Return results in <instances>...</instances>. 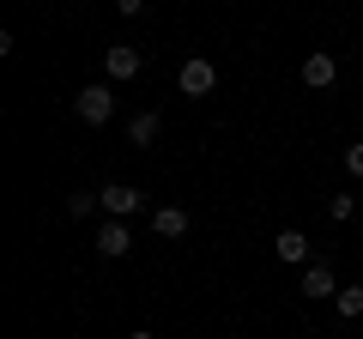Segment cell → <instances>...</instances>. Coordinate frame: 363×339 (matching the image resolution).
Instances as JSON below:
<instances>
[{"label":"cell","mask_w":363,"mask_h":339,"mask_svg":"<svg viewBox=\"0 0 363 339\" xmlns=\"http://www.w3.org/2000/svg\"><path fill=\"white\" fill-rule=\"evenodd\" d=\"M279 261H291V267L309 261V236L303 230H279Z\"/></svg>","instance_id":"10"},{"label":"cell","mask_w":363,"mask_h":339,"mask_svg":"<svg viewBox=\"0 0 363 339\" xmlns=\"http://www.w3.org/2000/svg\"><path fill=\"white\" fill-rule=\"evenodd\" d=\"M188 224H194V218H188V206H157L152 212V230L157 236H188Z\"/></svg>","instance_id":"9"},{"label":"cell","mask_w":363,"mask_h":339,"mask_svg":"<svg viewBox=\"0 0 363 339\" xmlns=\"http://www.w3.org/2000/svg\"><path fill=\"white\" fill-rule=\"evenodd\" d=\"M157 133H164V116H157V109H140V116L128 121V145H157Z\"/></svg>","instance_id":"8"},{"label":"cell","mask_w":363,"mask_h":339,"mask_svg":"<svg viewBox=\"0 0 363 339\" xmlns=\"http://www.w3.org/2000/svg\"><path fill=\"white\" fill-rule=\"evenodd\" d=\"M116 13H121V18H140V13H145V0H116Z\"/></svg>","instance_id":"15"},{"label":"cell","mask_w":363,"mask_h":339,"mask_svg":"<svg viewBox=\"0 0 363 339\" xmlns=\"http://www.w3.org/2000/svg\"><path fill=\"white\" fill-rule=\"evenodd\" d=\"M91 212H104V200H97V194H85V188L67 194V218H91Z\"/></svg>","instance_id":"11"},{"label":"cell","mask_w":363,"mask_h":339,"mask_svg":"<svg viewBox=\"0 0 363 339\" xmlns=\"http://www.w3.org/2000/svg\"><path fill=\"white\" fill-rule=\"evenodd\" d=\"M333 79H339V61H333L327 49H315L309 61H303V85H309V91H327Z\"/></svg>","instance_id":"7"},{"label":"cell","mask_w":363,"mask_h":339,"mask_svg":"<svg viewBox=\"0 0 363 339\" xmlns=\"http://www.w3.org/2000/svg\"><path fill=\"white\" fill-rule=\"evenodd\" d=\"M145 67V55L140 49H128V43H116V49H104V73H109V85H121V79H133Z\"/></svg>","instance_id":"6"},{"label":"cell","mask_w":363,"mask_h":339,"mask_svg":"<svg viewBox=\"0 0 363 339\" xmlns=\"http://www.w3.org/2000/svg\"><path fill=\"white\" fill-rule=\"evenodd\" d=\"M97 200H104V218H133V212L145 206V194L133 182H104V188H97Z\"/></svg>","instance_id":"2"},{"label":"cell","mask_w":363,"mask_h":339,"mask_svg":"<svg viewBox=\"0 0 363 339\" xmlns=\"http://www.w3.org/2000/svg\"><path fill=\"white\" fill-rule=\"evenodd\" d=\"M333 303H339V315H345V321H357V315H363V285H345Z\"/></svg>","instance_id":"12"},{"label":"cell","mask_w":363,"mask_h":339,"mask_svg":"<svg viewBox=\"0 0 363 339\" xmlns=\"http://www.w3.org/2000/svg\"><path fill=\"white\" fill-rule=\"evenodd\" d=\"M128 339H157V333H145V327H133V333H128Z\"/></svg>","instance_id":"16"},{"label":"cell","mask_w":363,"mask_h":339,"mask_svg":"<svg viewBox=\"0 0 363 339\" xmlns=\"http://www.w3.org/2000/svg\"><path fill=\"white\" fill-rule=\"evenodd\" d=\"M327 212H333V218H339V224H345V218H351V212H357V200H351V194H333V200H327Z\"/></svg>","instance_id":"13"},{"label":"cell","mask_w":363,"mask_h":339,"mask_svg":"<svg viewBox=\"0 0 363 339\" xmlns=\"http://www.w3.org/2000/svg\"><path fill=\"white\" fill-rule=\"evenodd\" d=\"M297 291H303V297H315V303H327V297H339V291H345V285H339V279H333V267H321V261H315V267H303Z\"/></svg>","instance_id":"5"},{"label":"cell","mask_w":363,"mask_h":339,"mask_svg":"<svg viewBox=\"0 0 363 339\" xmlns=\"http://www.w3.org/2000/svg\"><path fill=\"white\" fill-rule=\"evenodd\" d=\"M73 116L85 121V128H104V121L116 116V85H85V91L73 97Z\"/></svg>","instance_id":"1"},{"label":"cell","mask_w":363,"mask_h":339,"mask_svg":"<svg viewBox=\"0 0 363 339\" xmlns=\"http://www.w3.org/2000/svg\"><path fill=\"white\" fill-rule=\"evenodd\" d=\"M176 85H182V97H212V85H218V67L212 61H182V73H176Z\"/></svg>","instance_id":"3"},{"label":"cell","mask_w":363,"mask_h":339,"mask_svg":"<svg viewBox=\"0 0 363 339\" xmlns=\"http://www.w3.org/2000/svg\"><path fill=\"white\" fill-rule=\"evenodd\" d=\"M97 255H104V261L133 255V230H128V218H104V224H97Z\"/></svg>","instance_id":"4"},{"label":"cell","mask_w":363,"mask_h":339,"mask_svg":"<svg viewBox=\"0 0 363 339\" xmlns=\"http://www.w3.org/2000/svg\"><path fill=\"white\" fill-rule=\"evenodd\" d=\"M345 170H351V176H363V140L345 145Z\"/></svg>","instance_id":"14"}]
</instances>
